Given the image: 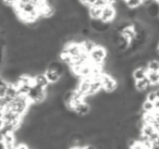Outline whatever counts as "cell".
I'll list each match as a JSON object with an SVG mask.
<instances>
[{"label": "cell", "mask_w": 159, "mask_h": 149, "mask_svg": "<svg viewBox=\"0 0 159 149\" xmlns=\"http://www.w3.org/2000/svg\"><path fill=\"white\" fill-rule=\"evenodd\" d=\"M107 56H108V51H107V49L105 48V47L98 46L97 45L96 48L89 55V62H91L93 65L102 66L107 60Z\"/></svg>", "instance_id": "obj_1"}, {"label": "cell", "mask_w": 159, "mask_h": 149, "mask_svg": "<svg viewBox=\"0 0 159 149\" xmlns=\"http://www.w3.org/2000/svg\"><path fill=\"white\" fill-rule=\"evenodd\" d=\"M100 82H102V90L107 94H112L117 90L118 88V82L113 76H111L110 74H106L102 73L100 76Z\"/></svg>", "instance_id": "obj_2"}, {"label": "cell", "mask_w": 159, "mask_h": 149, "mask_svg": "<svg viewBox=\"0 0 159 149\" xmlns=\"http://www.w3.org/2000/svg\"><path fill=\"white\" fill-rule=\"evenodd\" d=\"M116 16H117V10L112 5H108L105 8H102V16H100V21L105 23H112L115 21Z\"/></svg>", "instance_id": "obj_3"}, {"label": "cell", "mask_w": 159, "mask_h": 149, "mask_svg": "<svg viewBox=\"0 0 159 149\" xmlns=\"http://www.w3.org/2000/svg\"><path fill=\"white\" fill-rule=\"evenodd\" d=\"M73 112L76 114L77 116H87L91 114L92 112V107L89 103H87L86 101H83V102L79 103L77 106H75L74 109H73Z\"/></svg>", "instance_id": "obj_4"}, {"label": "cell", "mask_w": 159, "mask_h": 149, "mask_svg": "<svg viewBox=\"0 0 159 149\" xmlns=\"http://www.w3.org/2000/svg\"><path fill=\"white\" fill-rule=\"evenodd\" d=\"M91 82H92L91 77L81 79L79 81V84H77V87H76V89H75V90H76L77 93H80L82 96L86 97L87 94H89V87H91Z\"/></svg>", "instance_id": "obj_5"}, {"label": "cell", "mask_w": 159, "mask_h": 149, "mask_svg": "<svg viewBox=\"0 0 159 149\" xmlns=\"http://www.w3.org/2000/svg\"><path fill=\"white\" fill-rule=\"evenodd\" d=\"M146 13L150 19L155 20L159 16V3H157L156 1H152L149 6L146 7Z\"/></svg>", "instance_id": "obj_6"}, {"label": "cell", "mask_w": 159, "mask_h": 149, "mask_svg": "<svg viewBox=\"0 0 159 149\" xmlns=\"http://www.w3.org/2000/svg\"><path fill=\"white\" fill-rule=\"evenodd\" d=\"M34 85L38 86L40 88H44V89L48 87L49 82L47 81L44 73H37L36 75H34Z\"/></svg>", "instance_id": "obj_7"}, {"label": "cell", "mask_w": 159, "mask_h": 149, "mask_svg": "<svg viewBox=\"0 0 159 149\" xmlns=\"http://www.w3.org/2000/svg\"><path fill=\"white\" fill-rule=\"evenodd\" d=\"M102 90V82H100V79H92L91 87H89L87 96H91V97L96 96V95L99 94Z\"/></svg>", "instance_id": "obj_8"}, {"label": "cell", "mask_w": 159, "mask_h": 149, "mask_svg": "<svg viewBox=\"0 0 159 149\" xmlns=\"http://www.w3.org/2000/svg\"><path fill=\"white\" fill-rule=\"evenodd\" d=\"M44 74L46 76L47 81L49 82V84H57L60 81V79H61V75L59 73L53 70H49V69H46Z\"/></svg>", "instance_id": "obj_9"}, {"label": "cell", "mask_w": 159, "mask_h": 149, "mask_svg": "<svg viewBox=\"0 0 159 149\" xmlns=\"http://www.w3.org/2000/svg\"><path fill=\"white\" fill-rule=\"evenodd\" d=\"M147 69L146 68H134V70L132 71V79H134V82L136 81H141V79H146L147 76Z\"/></svg>", "instance_id": "obj_10"}, {"label": "cell", "mask_w": 159, "mask_h": 149, "mask_svg": "<svg viewBox=\"0 0 159 149\" xmlns=\"http://www.w3.org/2000/svg\"><path fill=\"white\" fill-rule=\"evenodd\" d=\"M150 87V83L147 79V77L144 79H141V81H136L134 82V88L137 93H145L149 89Z\"/></svg>", "instance_id": "obj_11"}, {"label": "cell", "mask_w": 159, "mask_h": 149, "mask_svg": "<svg viewBox=\"0 0 159 149\" xmlns=\"http://www.w3.org/2000/svg\"><path fill=\"white\" fill-rule=\"evenodd\" d=\"M96 46H97L96 43L91 39H89V38H86V39L81 44V47H82V49H83V52L87 53V55H89V53L96 48Z\"/></svg>", "instance_id": "obj_12"}, {"label": "cell", "mask_w": 159, "mask_h": 149, "mask_svg": "<svg viewBox=\"0 0 159 149\" xmlns=\"http://www.w3.org/2000/svg\"><path fill=\"white\" fill-rule=\"evenodd\" d=\"M102 9L97 7H89V16L91 20H100Z\"/></svg>", "instance_id": "obj_13"}, {"label": "cell", "mask_w": 159, "mask_h": 149, "mask_svg": "<svg viewBox=\"0 0 159 149\" xmlns=\"http://www.w3.org/2000/svg\"><path fill=\"white\" fill-rule=\"evenodd\" d=\"M156 131H155V127L152 126V124H144V126L141 129V136L149 138Z\"/></svg>", "instance_id": "obj_14"}, {"label": "cell", "mask_w": 159, "mask_h": 149, "mask_svg": "<svg viewBox=\"0 0 159 149\" xmlns=\"http://www.w3.org/2000/svg\"><path fill=\"white\" fill-rule=\"evenodd\" d=\"M141 111L144 112V113H152V112H154V103L150 102V101L144 100L141 105Z\"/></svg>", "instance_id": "obj_15"}, {"label": "cell", "mask_w": 159, "mask_h": 149, "mask_svg": "<svg viewBox=\"0 0 159 149\" xmlns=\"http://www.w3.org/2000/svg\"><path fill=\"white\" fill-rule=\"evenodd\" d=\"M147 79L149 81L150 85H157L159 84V72H147Z\"/></svg>", "instance_id": "obj_16"}, {"label": "cell", "mask_w": 159, "mask_h": 149, "mask_svg": "<svg viewBox=\"0 0 159 149\" xmlns=\"http://www.w3.org/2000/svg\"><path fill=\"white\" fill-rule=\"evenodd\" d=\"M147 71L149 72H159V61L156 59H152L147 62Z\"/></svg>", "instance_id": "obj_17"}, {"label": "cell", "mask_w": 159, "mask_h": 149, "mask_svg": "<svg viewBox=\"0 0 159 149\" xmlns=\"http://www.w3.org/2000/svg\"><path fill=\"white\" fill-rule=\"evenodd\" d=\"M125 5L129 9H137L143 5V0H126Z\"/></svg>", "instance_id": "obj_18"}, {"label": "cell", "mask_w": 159, "mask_h": 149, "mask_svg": "<svg viewBox=\"0 0 159 149\" xmlns=\"http://www.w3.org/2000/svg\"><path fill=\"white\" fill-rule=\"evenodd\" d=\"M158 99V96H157V92H154V90H148V93L145 96V100L150 101V102L154 103L155 101Z\"/></svg>", "instance_id": "obj_19"}, {"label": "cell", "mask_w": 159, "mask_h": 149, "mask_svg": "<svg viewBox=\"0 0 159 149\" xmlns=\"http://www.w3.org/2000/svg\"><path fill=\"white\" fill-rule=\"evenodd\" d=\"M14 149H30V146L25 142H19V144H16Z\"/></svg>", "instance_id": "obj_20"}, {"label": "cell", "mask_w": 159, "mask_h": 149, "mask_svg": "<svg viewBox=\"0 0 159 149\" xmlns=\"http://www.w3.org/2000/svg\"><path fill=\"white\" fill-rule=\"evenodd\" d=\"M154 122L152 123H159V111H154Z\"/></svg>", "instance_id": "obj_21"}, {"label": "cell", "mask_w": 159, "mask_h": 149, "mask_svg": "<svg viewBox=\"0 0 159 149\" xmlns=\"http://www.w3.org/2000/svg\"><path fill=\"white\" fill-rule=\"evenodd\" d=\"M81 149H96V147L94 146L93 144H87V145H85L83 148H81Z\"/></svg>", "instance_id": "obj_22"}, {"label": "cell", "mask_w": 159, "mask_h": 149, "mask_svg": "<svg viewBox=\"0 0 159 149\" xmlns=\"http://www.w3.org/2000/svg\"><path fill=\"white\" fill-rule=\"evenodd\" d=\"M154 109L155 111H159V98L154 102Z\"/></svg>", "instance_id": "obj_23"}, {"label": "cell", "mask_w": 159, "mask_h": 149, "mask_svg": "<svg viewBox=\"0 0 159 149\" xmlns=\"http://www.w3.org/2000/svg\"><path fill=\"white\" fill-rule=\"evenodd\" d=\"M0 149H7V146H6V144L1 138H0Z\"/></svg>", "instance_id": "obj_24"}, {"label": "cell", "mask_w": 159, "mask_h": 149, "mask_svg": "<svg viewBox=\"0 0 159 149\" xmlns=\"http://www.w3.org/2000/svg\"><path fill=\"white\" fill-rule=\"evenodd\" d=\"M3 125H5V121H3V119H0V131L2 129Z\"/></svg>", "instance_id": "obj_25"}, {"label": "cell", "mask_w": 159, "mask_h": 149, "mask_svg": "<svg viewBox=\"0 0 159 149\" xmlns=\"http://www.w3.org/2000/svg\"><path fill=\"white\" fill-rule=\"evenodd\" d=\"M3 111H5V110H3V108L0 107V119L3 118Z\"/></svg>", "instance_id": "obj_26"}, {"label": "cell", "mask_w": 159, "mask_h": 149, "mask_svg": "<svg viewBox=\"0 0 159 149\" xmlns=\"http://www.w3.org/2000/svg\"><path fill=\"white\" fill-rule=\"evenodd\" d=\"M68 149H81V148H79V147H75V146H72V147H69Z\"/></svg>", "instance_id": "obj_27"}]
</instances>
